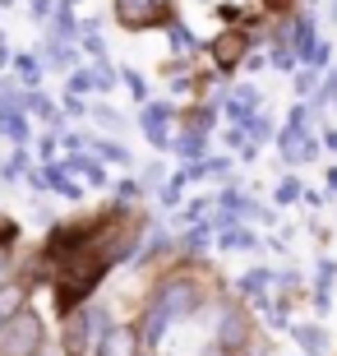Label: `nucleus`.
<instances>
[{
    "label": "nucleus",
    "mask_w": 337,
    "mask_h": 356,
    "mask_svg": "<svg viewBox=\"0 0 337 356\" xmlns=\"http://www.w3.org/2000/svg\"><path fill=\"white\" fill-rule=\"evenodd\" d=\"M60 172H74V176H83V181H92V185H102V181H106L102 167H97L92 158H69L65 167H60Z\"/></svg>",
    "instance_id": "11"
},
{
    "label": "nucleus",
    "mask_w": 337,
    "mask_h": 356,
    "mask_svg": "<svg viewBox=\"0 0 337 356\" xmlns=\"http://www.w3.org/2000/svg\"><path fill=\"white\" fill-rule=\"evenodd\" d=\"M208 232H213V227H208V222H199L195 232L185 236V245H190V250H204V245H208Z\"/></svg>",
    "instance_id": "20"
},
{
    "label": "nucleus",
    "mask_w": 337,
    "mask_h": 356,
    "mask_svg": "<svg viewBox=\"0 0 337 356\" xmlns=\"http://www.w3.org/2000/svg\"><path fill=\"white\" fill-rule=\"evenodd\" d=\"M69 5H79V0H65V5H60V10H69Z\"/></svg>",
    "instance_id": "31"
},
{
    "label": "nucleus",
    "mask_w": 337,
    "mask_h": 356,
    "mask_svg": "<svg viewBox=\"0 0 337 356\" xmlns=\"http://www.w3.org/2000/svg\"><path fill=\"white\" fill-rule=\"evenodd\" d=\"M19 74H24L28 83H38V65H33V60H28V56H24V60H19Z\"/></svg>",
    "instance_id": "24"
},
{
    "label": "nucleus",
    "mask_w": 337,
    "mask_h": 356,
    "mask_svg": "<svg viewBox=\"0 0 337 356\" xmlns=\"http://www.w3.org/2000/svg\"><path fill=\"white\" fill-rule=\"evenodd\" d=\"M296 338L305 343V352H319V347H324V329H314V324L310 329H296Z\"/></svg>",
    "instance_id": "16"
},
{
    "label": "nucleus",
    "mask_w": 337,
    "mask_h": 356,
    "mask_svg": "<svg viewBox=\"0 0 337 356\" xmlns=\"http://www.w3.org/2000/svg\"><path fill=\"white\" fill-rule=\"evenodd\" d=\"M314 88V70H305V74H300V79H296V92H300V97H305V92H310Z\"/></svg>",
    "instance_id": "25"
},
{
    "label": "nucleus",
    "mask_w": 337,
    "mask_h": 356,
    "mask_svg": "<svg viewBox=\"0 0 337 356\" xmlns=\"http://www.w3.org/2000/svg\"><path fill=\"white\" fill-rule=\"evenodd\" d=\"M171 47H176V51H195V38H190V28L171 24Z\"/></svg>",
    "instance_id": "18"
},
{
    "label": "nucleus",
    "mask_w": 337,
    "mask_h": 356,
    "mask_svg": "<svg viewBox=\"0 0 337 356\" xmlns=\"http://www.w3.org/2000/svg\"><path fill=\"white\" fill-rule=\"evenodd\" d=\"M92 148H97V153H102L106 162H120V167H125V162H130V153H125V148L120 144H106V139H88Z\"/></svg>",
    "instance_id": "14"
},
{
    "label": "nucleus",
    "mask_w": 337,
    "mask_h": 356,
    "mask_svg": "<svg viewBox=\"0 0 337 356\" xmlns=\"http://www.w3.org/2000/svg\"><path fill=\"white\" fill-rule=\"evenodd\" d=\"M167 120H171V106H162V102H157V106H153V102L143 106V134H148L157 148L171 139V134H167Z\"/></svg>",
    "instance_id": "6"
},
{
    "label": "nucleus",
    "mask_w": 337,
    "mask_h": 356,
    "mask_svg": "<svg viewBox=\"0 0 337 356\" xmlns=\"http://www.w3.org/2000/svg\"><path fill=\"white\" fill-rule=\"evenodd\" d=\"M314 47H319V42H314V24H310V19H300V24H296V56H300V60H310Z\"/></svg>",
    "instance_id": "12"
},
{
    "label": "nucleus",
    "mask_w": 337,
    "mask_h": 356,
    "mask_svg": "<svg viewBox=\"0 0 337 356\" xmlns=\"http://www.w3.org/2000/svg\"><path fill=\"white\" fill-rule=\"evenodd\" d=\"M14 310H24V291H19V287H10V282H5V287H0V315L10 319Z\"/></svg>",
    "instance_id": "13"
},
{
    "label": "nucleus",
    "mask_w": 337,
    "mask_h": 356,
    "mask_svg": "<svg viewBox=\"0 0 337 356\" xmlns=\"http://www.w3.org/2000/svg\"><path fill=\"white\" fill-rule=\"evenodd\" d=\"M157 5L162 0H116V19L125 28H148L157 24Z\"/></svg>",
    "instance_id": "5"
},
{
    "label": "nucleus",
    "mask_w": 337,
    "mask_h": 356,
    "mask_svg": "<svg viewBox=\"0 0 337 356\" xmlns=\"http://www.w3.org/2000/svg\"><path fill=\"white\" fill-rule=\"evenodd\" d=\"M38 343H42V319L38 315L14 310L0 324V356H38Z\"/></svg>",
    "instance_id": "2"
},
{
    "label": "nucleus",
    "mask_w": 337,
    "mask_h": 356,
    "mask_svg": "<svg viewBox=\"0 0 337 356\" xmlns=\"http://www.w3.org/2000/svg\"><path fill=\"white\" fill-rule=\"evenodd\" d=\"M0 324H5V315H0Z\"/></svg>",
    "instance_id": "32"
},
{
    "label": "nucleus",
    "mask_w": 337,
    "mask_h": 356,
    "mask_svg": "<svg viewBox=\"0 0 337 356\" xmlns=\"http://www.w3.org/2000/svg\"><path fill=\"white\" fill-rule=\"evenodd\" d=\"M254 106H259V92H254V88H240L231 102H227V116H231V125H245V120L254 116Z\"/></svg>",
    "instance_id": "8"
},
{
    "label": "nucleus",
    "mask_w": 337,
    "mask_h": 356,
    "mask_svg": "<svg viewBox=\"0 0 337 356\" xmlns=\"http://www.w3.org/2000/svg\"><path fill=\"white\" fill-rule=\"evenodd\" d=\"M10 65V51H5V33H0V70Z\"/></svg>",
    "instance_id": "28"
},
{
    "label": "nucleus",
    "mask_w": 337,
    "mask_h": 356,
    "mask_svg": "<svg viewBox=\"0 0 337 356\" xmlns=\"http://www.w3.org/2000/svg\"><path fill=\"white\" fill-rule=\"evenodd\" d=\"M51 10H56L51 0H33V19H38V24H42V19H51Z\"/></svg>",
    "instance_id": "23"
},
{
    "label": "nucleus",
    "mask_w": 337,
    "mask_h": 356,
    "mask_svg": "<svg viewBox=\"0 0 337 356\" xmlns=\"http://www.w3.org/2000/svg\"><path fill=\"white\" fill-rule=\"evenodd\" d=\"M268 282H272V268H254V273L240 277V291H263Z\"/></svg>",
    "instance_id": "15"
},
{
    "label": "nucleus",
    "mask_w": 337,
    "mask_h": 356,
    "mask_svg": "<svg viewBox=\"0 0 337 356\" xmlns=\"http://www.w3.org/2000/svg\"><path fill=\"white\" fill-rule=\"evenodd\" d=\"M199 310V287L190 282V277H171V282H162L153 296V310H148V324H143V338L148 343H157L162 333H167L171 319H185Z\"/></svg>",
    "instance_id": "1"
},
{
    "label": "nucleus",
    "mask_w": 337,
    "mask_h": 356,
    "mask_svg": "<svg viewBox=\"0 0 337 356\" xmlns=\"http://www.w3.org/2000/svg\"><path fill=\"white\" fill-rule=\"evenodd\" d=\"M33 185H51V190H60L65 199H79V185L69 181L60 167H47V172H38V176H33Z\"/></svg>",
    "instance_id": "9"
},
{
    "label": "nucleus",
    "mask_w": 337,
    "mask_h": 356,
    "mask_svg": "<svg viewBox=\"0 0 337 356\" xmlns=\"http://www.w3.org/2000/svg\"><path fill=\"white\" fill-rule=\"evenodd\" d=\"M14 236H19V227H14V222H0V245H5V241H14Z\"/></svg>",
    "instance_id": "26"
},
{
    "label": "nucleus",
    "mask_w": 337,
    "mask_h": 356,
    "mask_svg": "<svg viewBox=\"0 0 337 356\" xmlns=\"http://www.w3.org/2000/svg\"><path fill=\"white\" fill-rule=\"evenodd\" d=\"M97 356H139V333L134 329H111L97 333Z\"/></svg>",
    "instance_id": "4"
},
{
    "label": "nucleus",
    "mask_w": 337,
    "mask_h": 356,
    "mask_svg": "<svg viewBox=\"0 0 337 356\" xmlns=\"http://www.w3.org/2000/svg\"><path fill=\"white\" fill-rule=\"evenodd\" d=\"M88 88H97L92 70H74V74H69V92H88Z\"/></svg>",
    "instance_id": "17"
},
{
    "label": "nucleus",
    "mask_w": 337,
    "mask_h": 356,
    "mask_svg": "<svg viewBox=\"0 0 337 356\" xmlns=\"http://www.w3.org/2000/svg\"><path fill=\"white\" fill-rule=\"evenodd\" d=\"M10 282V264H5V254H0V287Z\"/></svg>",
    "instance_id": "29"
},
{
    "label": "nucleus",
    "mask_w": 337,
    "mask_h": 356,
    "mask_svg": "<svg viewBox=\"0 0 337 356\" xmlns=\"http://www.w3.org/2000/svg\"><path fill=\"white\" fill-rule=\"evenodd\" d=\"M47 60H51V65H60V70H69V65H74V56H69V47H60V42H51V51H47Z\"/></svg>",
    "instance_id": "19"
},
{
    "label": "nucleus",
    "mask_w": 337,
    "mask_h": 356,
    "mask_svg": "<svg viewBox=\"0 0 337 356\" xmlns=\"http://www.w3.org/2000/svg\"><path fill=\"white\" fill-rule=\"evenodd\" d=\"M217 241L227 245V250H245V245H254V236H249L240 222H222V236Z\"/></svg>",
    "instance_id": "10"
},
{
    "label": "nucleus",
    "mask_w": 337,
    "mask_h": 356,
    "mask_svg": "<svg viewBox=\"0 0 337 356\" xmlns=\"http://www.w3.org/2000/svg\"><path fill=\"white\" fill-rule=\"evenodd\" d=\"M277 199H282V204H291V199H300V185H296V181H282V190H277Z\"/></svg>",
    "instance_id": "22"
},
{
    "label": "nucleus",
    "mask_w": 337,
    "mask_h": 356,
    "mask_svg": "<svg viewBox=\"0 0 337 356\" xmlns=\"http://www.w3.org/2000/svg\"><path fill=\"white\" fill-rule=\"evenodd\" d=\"M324 97H337V70L328 74V83H324Z\"/></svg>",
    "instance_id": "27"
},
{
    "label": "nucleus",
    "mask_w": 337,
    "mask_h": 356,
    "mask_svg": "<svg viewBox=\"0 0 337 356\" xmlns=\"http://www.w3.org/2000/svg\"><path fill=\"white\" fill-rule=\"evenodd\" d=\"M213 56H217L222 70L240 65V60H245V38H240V33H222V38L213 42Z\"/></svg>",
    "instance_id": "7"
},
{
    "label": "nucleus",
    "mask_w": 337,
    "mask_h": 356,
    "mask_svg": "<svg viewBox=\"0 0 337 356\" xmlns=\"http://www.w3.org/2000/svg\"><path fill=\"white\" fill-rule=\"evenodd\" d=\"M125 83H130V92H134V97H148V83H143V74L125 70Z\"/></svg>",
    "instance_id": "21"
},
{
    "label": "nucleus",
    "mask_w": 337,
    "mask_h": 356,
    "mask_svg": "<svg viewBox=\"0 0 337 356\" xmlns=\"http://www.w3.org/2000/svg\"><path fill=\"white\" fill-rule=\"evenodd\" d=\"M106 329V310L102 305H88V310H74L65 324V347L74 356H83L88 347H97V333Z\"/></svg>",
    "instance_id": "3"
},
{
    "label": "nucleus",
    "mask_w": 337,
    "mask_h": 356,
    "mask_svg": "<svg viewBox=\"0 0 337 356\" xmlns=\"http://www.w3.org/2000/svg\"><path fill=\"white\" fill-rule=\"evenodd\" d=\"M328 190H337V167H333V172H328Z\"/></svg>",
    "instance_id": "30"
}]
</instances>
